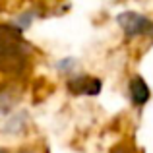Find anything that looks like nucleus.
I'll use <instances>...</instances> for the list:
<instances>
[{
	"label": "nucleus",
	"instance_id": "3",
	"mask_svg": "<svg viewBox=\"0 0 153 153\" xmlns=\"http://www.w3.org/2000/svg\"><path fill=\"white\" fill-rule=\"evenodd\" d=\"M68 87L76 95H97L101 91V82L89 76H78L68 83Z\"/></svg>",
	"mask_w": 153,
	"mask_h": 153
},
{
	"label": "nucleus",
	"instance_id": "5",
	"mask_svg": "<svg viewBox=\"0 0 153 153\" xmlns=\"http://www.w3.org/2000/svg\"><path fill=\"white\" fill-rule=\"evenodd\" d=\"M114 153H128V151H124V149H116Z\"/></svg>",
	"mask_w": 153,
	"mask_h": 153
},
{
	"label": "nucleus",
	"instance_id": "2",
	"mask_svg": "<svg viewBox=\"0 0 153 153\" xmlns=\"http://www.w3.org/2000/svg\"><path fill=\"white\" fill-rule=\"evenodd\" d=\"M118 25L122 27L124 35L128 39L134 37H143V35H153V22L149 18H146L143 14L138 12H122L116 18Z\"/></svg>",
	"mask_w": 153,
	"mask_h": 153
},
{
	"label": "nucleus",
	"instance_id": "1",
	"mask_svg": "<svg viewBox=\"0 0 153 153\" xmlns=\"http://www.w3.org/2000/svg\"><path fill=\"white\" fill-rule=\"evenodd\" d=\"M29 64V45L14 25H0V74L19 76Z\"/></svg>",
	"mask_w": 153,
	"mask_h": 153
},
{
	"label": "nucleus",
	"instance_id": "6",
	"mask_svg": "<svg viewBox=\"0 0 153 153\" xmlns=\"http://www.w3.org/2000/svg\"><path fill=\"white\" fill-rule=\"evenodd\" d=\"M0 153H8V149H0Z\"/></svg>",
	"mask_w": 153,
	"mask_h": 153
},
{
	"label": "nucleus",
	"instance_id": "4",
	"mask_svg": "<svg viewBox=\"0 0 153 153\" xmlns=\"http://www.w3.org/2000/svg\"><path fill=\"white\" fill-rule=\"evenodd\" d=\"M130 95H132V103L138 105V107H142V105H146L149 101L151 91H149V87H147V83L143 82V78L136 76L130 82Z\"/></svg>",
	"mask_w": 153,
	"mask_h": 153
}]
</instances>
